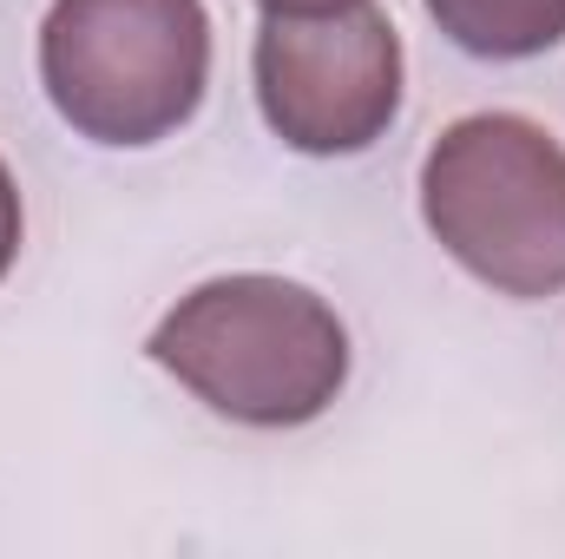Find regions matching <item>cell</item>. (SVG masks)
Returning a JSON list of instances; mask_svg holds the SVG:
<instances>
[{
  "label": "cell",
  "mask_w": 565,
  "mask_h": 559,
  "mask_svg": "<svg viewBox=\"0 0 565 559\" xmlns=\"http://www.w3.org/2000/svg\"><path fill=\"white\" fill-rule=\"evenodd\" d=\"M145 356L178 376L211 415L244 428H302L349 382V329L342 316L289 277H211L178 296Z\"/></svg>",
  "instance_id": "cell-1"
},
{
  "label": "cell",
  "mask_w": 565,
  "mask_h": 559,
  "mask_svg": "<svg viewBox=\"0 0 565 559\" xmlns=\"http://www.w3.org/2000/svg\"><path fill=\"white\" fill-rule=\"evenodd\" d=\"M427 13L473 60H533L565 40V0H427Z\"/></svg>",
  "instance_id": "cell-5"
},
{
  "label": "cell",
  "mask_w": 565,
  "mask_h": 559,
  "mask_svg": "<svg viewBox=\"0 0 565 559\" xmlns=\"http://www.w3.org/2000/svg\"><path fill=\"white\" fill-rule=\"evenodd\" d=\"M40 86L93 145L171 139L211 86V13L204 0H53Z\"/></svg>",
  "instance_id": "cell-3"
},
{
  "label": "cell",
  "mask_w": 565,
  "mask_h": 559,
  "mask_svg": "<svg viewBox=\"0 0 565 559\" xmlns=\"http://www.w3.org/2000/svg\"><path fill=\"white\" fill-rule=\"evenodd\" d=\"M434 244L500 296L565 289V145L520 113H467L422 158Z\"/></svg>",
  "instance_id": "cell-2"
},
{
  "label": "cell",
  "mask_w": 565,
  "mask_h": 559,
  "mask_svg": "<svg viewBox=\"0 0 565 559\" xmlns=\"http://www.w3.org/2000/svg\"><path fill=\"white\" fill-rule=\"evenodd\" d=\"M20 238H26V211H20V184H13V171L0 158V283H7L13 257H20Z\"/></svg>",
  "instance_id": "cell-6"
},
{
  "label": "cell",
  "mask_w": 565,
  "mask_h": 559,
  "mask_svg": "<svg viewBox=\"0 0 565 559\" xmlns=\"http://www.w3.org/2000/svg\"><path fill=\"white\" fill-rule=\"evenodd\" d=\"M264 13H282V20H302V13H342L355 0H257Z\"/></svg>",
  "instance_id": "cell-7"
},
{
  "label": "cell",
  "mask_w": 565,
  "mask_h": 559,
  "mask_svg": "<svg viewBox=\"0 0 565 559\" xmlns=\"http://www.w3.org/2000/svg\"><path fill=\"white\" fill-rule=\"evenodd\" d=\"M257 106L289 151H369L402 113V33L375 0L342 13H270L257 33Z\"/></svg>",
  "instance_id": "cell-4"
}]
</instances>
